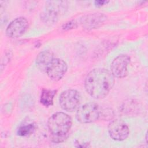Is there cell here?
Returning <instances> with one entry per match:
<instances>
[{
  "label": "cell",
  "mask_w": 148,
  "mask_h": 148,
  "mask_svg": "<svg viewBox=\"0 0 148 148\" xmlns=\"http://www.w3.org/2000/svg\"><path fill=\"white\" fill-rule=\"evenodd\" d=\"M114 77L111 72L104 68H97L87 75L84 87L87 92L95 99L105 98L112 88Z\"/></svg>",
  "instance_id": "obj_1"
},
{
  "label": "cell",
  "mask_w": 148,
  "mask_h": 148,
  "mask_svg": "<svg viewBox=\"0 0 148 148\" xmlns=\"http://www.w3.org/2000/svg\"><path fill=\"white\" fill-rule=\"evenodd\" d=\"M72 124V119L67 114L63 112L53 114L47 123L52 140L56 143L63 142L68 137Z\"/></svg>",
  "instance_id": "obj_2"
},
{
  "label": "cell",
  "mask_w": 148,
  "mask_h": 148,
  "mask_svg": "<svg viewBox=\"0 0 148 148\" xmlns=\"http://www.w3.org/2000/svg\"><path fill=\"white\" fill-rule=\"evenodd\" d=\"M100 112L99 107L97 103H87L77 109L76 119L81 123H90L99 118Z\"/></svg>",
  "instance_id": "obj_3"
},
{
  "label": "cell",
  "mask_w": 148,
  "mask_h": 148,
  "mask_svg": "<svg viewBox=\"0 0 148 148\" xmlns=\"http://www.w3.org/2000/svg\"><path fill=\"white\" fill-rule=\"evenodd\" d=\"M80 102V94L75 90H68L62 92L59 98L60 106L63 110L68 112L77 110Z\"/></svg>",
  "instance_id": "obj_4"
},
{
  "label": "cell",
  "mask_w": 148,
  "mask_h": 148,
  "mask_svg": "<svg viewBox=\"0 0 148 148\" xmlns=\"http://www.w3.org/2000/svg\"><path fill=\"white\" fill-rule=\"evenodd\" d=\"M108 132L110 136L117 141L126 139L130 134V130L127 124L121 120L112 121L108 125Z\"/></svg>",
  "instance_id": "obj_5"
},
{
  "label": "cell",
  "mask_w": 148,
  "mask_h": 148,
  "mask_svg": "<svg viewBox=\"0 0 148 148\" xmlns=\"http://www.w3.org/2000/svg\"><path fill=\"white\" fill-rule=\"evenodd\" d=\"M130 63V57L126 54H121L116 57L110 66L111 73L114 77L123 78L128 74V66Z\"/></svg>",
  "instance_id": "obj_6"
},
{
  "label": "cell",
  "mask_w": 148,
  "mask_h": 148,
  "mask_svg": "<svg viewBox=\"0 0 148 148\" xmlns=\"http://www.w3.org/2000/svg\"><path fill=\"white\" fill-rule=\"evenodd\" d=\"M48 3L45 11L42 14V18L46 23H53L58 19L60 13L65 10V2L49 1Z\"/></svg>",
  "instance_id": "obj_7"
},
{
  "label": "cell",
  "mask_w": 148,
  "mask_h": 148,
  "mask_svg": "<svg viewBox=\"0 0 148 148\" xmlns=\"http://www.w3.org/2000/svg\"><path fill=\"white\" fill-rule=\"evenodd\" d=\"M67 71V64L62 60L53 58L46 68L47 76L53 80L58 81L62 79Z\"/></svg>",
  "instance_id": "obj_8"
},
{
  "label": "cell",
  "mask_w": 148,
  "mask_h": 148,
  "mask_svg": "<svg viewBox=\"0 0 148 148\" xmlns=\"http://www.w3.org/2000/svg\"><path fill=\"white\" fill-rule=\"evenodd\" d=\"M28 21L23 17L16 18L11 21L6 29V34L12 38H18L21 36L28 28Z\"/></svg>",
  "instance_id": "obj_9"
},
{
  "label": "cell",
  "mask_w": 148,
  "mask_h": 148,
  "mask_svg": "<svg viewBox=\"0 0 148 148\" xmlns=\"http://www.w3.org/2000/svg\"><path fill=\"white\" fill-rule=\"evenodd\" d=\"M106 20V16L103 13H94L83 16L80 23L84 28L92 29L102 25Z\"/></svg>",
  "instance_id": "obj_10"
},
{
  "label": "cell",
  "mask_w": 148,
  "mask_h": 148,
  "mask_svg": "<svg viewBox=\"0 0 148 148\" xmlns=\"http://www.w3.org/2000/svg\"><path fill=\"white\" fill-rule=\"evenodd\" d=\"M53 58V54L51 52L47 50L43 51L42 52H40L36 57V65L39 69L46 72L47 67Z\"/></svg>",
  "instance_id": "obj_11"
},
{
  "label": "cell",
  "mask_w": 148,
  "mask_h": 148,
  "mask_svg": "<svg viewBox=\"0 0 148 148\" xmlns=\"http://www.w3.org/2000/svg\"><path fill=\"white\" fill-rule=\"evenodd\" d=\"M56 94V91L43 90L40 96V102L45 106H49L53 104V98Z\"/></svg>",
  "instance_id": "obj_12"
},
{
  "label": "cell",
  "mask_w": 148,
  "mask_h": 148,
  "mask_svg": "<svg viewBox=\"0 0 148 148\" xmlns=\"http://www.w3.org/2000/svg\"><path fill=\"white\" fill-rule=\"evenodd\" d=\"M35 130V127L33 124L23 125L19 127L17 130V134L21 136H26L33 132Z\"/></svg>",
  "instance_id": "obj_13"
},
{
  "label": "cell",
  "mask_w": 148,
  "mask_h": 148,
  "mask_svg": "<svg viewBox=\"0 0 148 148\" xmlns=\"http://www.w3.org/2000/svg\"><path fill=\"white\" fill-rule=\"evenodd\" d=\"M76 23H75L74 22H69L68 23H66V24H65L63 27V29H71V28H73L74 27H75V25Z\"/></svg>",
  "instance_id": "obj_14"
},
{
  "label": "cell",
  "mask_w": 148,
  "mask_h": 148,
  "mask_svg": "<svg viewBox=\"0 0 148 148\" xmlns=\"http://www.w3.org/2000/svg\"><path fill=\"white\" fill-rule=\"evenodd\" d=\"M109 1H95V5L97 6H101L103 5H105V3H107Z\"/></svg>",
  "instance_id": "obj_15"
}]
</instances>
